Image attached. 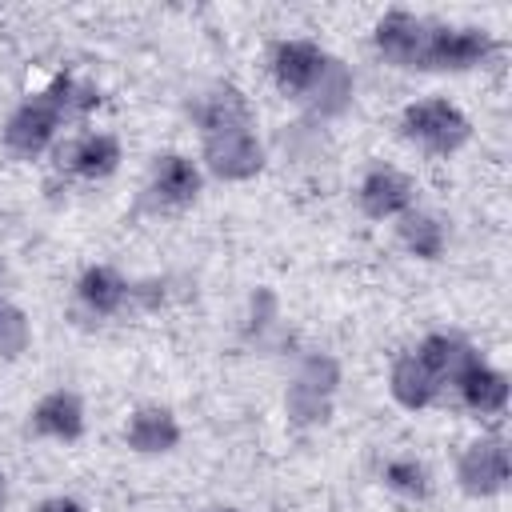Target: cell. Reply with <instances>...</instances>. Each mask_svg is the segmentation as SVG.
<instances>
[{
  "label": "cell",
  "instance_id": "cell-15",
  "mask_svg": "<svg viewBox=\"0 0 512 512\" xmlns=\"http://www.w3.org/2000/svg\"><path fill=\"white\" fill-rule=\"evenodd\" d=\"M448 392L456 396V404H460L464 412H472V416H480V420H496V416L508 412V372L496 368V364H488L484 356H480Z\"/></svg>",
  "mask_w": 512,
  "mask_h": 512
},
{
  "label": "cell",
  "instance_id": "cell-6",
  "mask_svg": "<svg viewBox=\"0 0 512 512\" xmlns=\"http://www.w3.org/2000/svg\"><path fill=\"white\" fill-rule=\"evenodd\" d=\"M124 160V144L112 132H76V136H60L52 148V168L68 180H84V184H100L108 176L120 172Z\"/></svg>",
  "mask_w": 512,
  "mask_h": 512
},
{
  "label": "cell",
  "instance_id": "cell-20",
  "mask_svg": "<svg viewBox=\"0 0 512 512\" xmlns=\"http://www.w3.org/2000/svg\"><path fill=\"white\" fill-rule=\"evenodd\" d=\"M40 92L48 96V104L60 112L64 124H68V120H84V116H92V112L104 104L100 84L88 80V76H76V72H56Z\"/></svg>",
  "mask_w": 512,
  "mask_h": 512
},
{
  "label": "cell",
  "instance_id": "cell-18",
  "mask_svg": "<svg viewBox=\"0 0 512 512\" xmlns=\"http://www.w3.org/2000/svg\"><path fill=\"white\" fill-rule=\"evenodd\" d=\"M396 244L412 260L432 264V260H440L448 252V224H444V216H436V212H428V208L416 204V208H408L396 220Z\"/></svg>",
  "mask_w": 512,
  "mask_h": 512
},
{
  "label": "cell",
  "instance_id": "cell-29",
  "mask_svg": "<svg viewBox=\"0 0 512 512\" xmlns=\"http://www.w3.org/2000/svg\"><path fill=\"white\" fill-rule=\"evenodd\" d=\"M4 280H8V268H4V260H0V296H4Z\"/></svg>",
  "mask_w": 512,
  "mask_h": 512
},
{
  "label": "cell",
  "instance_id": "cell-26",
  "mask_svg": "<svg viewBox=\"0 0 512 512\" xmlns=\"http://www.w3.org/2000/svg\"><path fill=\"white\" fill-rule=\"evenodd\" d=\"M36 512H88V504H84V500H76V496L56 492V496H44V500L36 504Z\"/></svg>",
  "mask_w": 512,
  "mask_h": 512
},
{
  "label": "cell",
  "instance_id": "cell-19",
  "mask_svg": "<svg viewBox=\"0 0 512 512\" xmlns=\"http://www.w3.org/2000/svg\"><path fill=\"white\" fill-rule=\"evenodd\" d=\"M352 96H356V76H352V68H348L344 60L328 56V68L320 72V80L312 84V92L304 96V104H308V112H312L316 120H336V116H344V112L352 108Z\"/></svg>",
  "mask_w": 512,
  "mask_h": 512
},
{
  "label": "cell",
  "instance_id": "cell-7",
  "mask_svg": "<svg viewBox=\"0 0 512 512\" xmlns=\"http://www.w3.org/2000/svg\"><path fill=\"white\" fill-rule=\"evenodd\" d=\"M428 28H432V20H424V16L408 12V8H388L372 24V48H376V56L384 64L404 68V72H420Z\"/></svg>",
  "mask_w": 512,
  "mask_h": 512
},
{
  "label": "cell",
  "instance_id": "cell-5",
  "mask_svg": "<svg viewBox=\"0 0 512 512\" xmlns=\"http://www.w3.org/2000/svg\"><path fill=\"white\" fill-rule=\"evenodd\" d=\"M60 128H64V120H60V112L48 104V96H44V92H32V96H24V100L8 112V120H4V128H0V144H4V152H8L12 160H40L44 152L56 148Z\"/></svg>",
  "mask_w": 512,
  "mask_h": 512
},
{
  "label": "cell",
  "instance_id": "cell-11",
  "mask_svg": "<svg viewBox=\"0 0 512 512\" xmlns=\"http://www.w3.org/2000/svg\"><path fill=\"white\" fill-rule=\"evenodd\" d=\"M188 116L200 128V136L228 132V128H256V108H252L248 92L228 84V80H216V84L200 88L188 100Z\"/></svg>",
  "mask_w": 512,
  "mask_h": 512
},
{
  "label": "cell",
  "instance_id": "cell-8",
  "mask_svg": "<svg viewBox=\"0 0 512 512\" xmlns=\"http://www.w3.org/2000/svg\"><path fill=\"white\" fill-rule=\"evenodd\" d=\"M152 208L160 212H184L200 200L204 192V172L188 152H160L152 156L148 168V184H144Z\"/></svg>",
  "mask_w": 512,
  "mask_h": 512
},
{
  "label": "cell",
  "instance_id": "cell-28",
  "mask_svg": "<svg viewBox=\"0 0 512 512\" xmlns=\"http://www.w3.org/2000/svg\"><path fill=\"white\" fill-rule=\"evenodd\" d=\"M208 512H244V508H232V504H216V508H208Z\"/></svg>",
  "mask_w": 512,
  "mask_h": 512
},
{
  "label": "cell",
  "instance_id": "cell-2",
  "mask_svg": "<svg viewBox=\"0 0 512 512\" xmlns=\"http://www.w3.org/2000/svg\"><path fill=\"white\" fill-rule=\"evenodd\" d=\"M200 172L216 176L224 184H248L264 172L268 148L256 128H228V132H208L200 136Z\"/></svg>",
  "mask_w": 512,
  "mask_h": 512
},
{
  "label": "cell",
  "instance_id": "cell-4",
  "mask_svg": "<svg viewBox=\"0 0 512 512\" xmlns=\"http://www.w3.org/2000/svg\"><path fill=\"white\" fill-rule=\"evenodd\" d=\"M512 460L504 432H480L456 452V488L472 500H492L508 488Z\"/></svg>",
  "mask_w": 512,
  "mask_h": 512
},
{
  "label": "cell",
  "instance_id": "cell-16",
  "mask_svg": "<svg viewBox=\"0 0 512 512\" xmlns=\"http://www.w3.org/2000/svg\"><path fill=\"white\" fill-rule=\"evenodd\" d=\"M412 352H416L420 364L436 376V384H440L444 396H448V388H452V384L480 360V352H476L464 336H456V332H428Z\"/></svg>",
  "mask_w": 512,
  "mask_h": 512
},
{
  "label": "cell",
  "instance_id": "cell-27",
  "mask_svg": "<svg viewBox=\"0 0 512 512\" xmlns=\"http://www.w3.org/2000/svg\"><path fill=\"white\" fill-rule=\"evenodd\" d=\"M4 508H8V476L0 472V512H4Z\"/></svg>",
  "mask_w": 512,
  "mask_h": 512
},
{
  "label": "cell",
  "instance_id": "cell-1",
  "mask_svg": "<svg viewBox=\"0 0 512 512\" xmlns=\"http://www.w3.org/2000/svg\"><path fill=\"white\" fill-rule=\"evenodd\" d=\"M400 136L428 156H456L472 140V120L448 96L412 100L400 112Z\"/></svg>",
  "mask_w": 512,
  "mask_h": 512
},
{
  "label": "cell",
  "instance_id": "cell-23",
  "mask_svg": "<svg viewBox=\"0 0 512 512\" xmlns=\"http://www.w3.org/2000/svg\"><path fill=\"white\" fill-rule=\"evenodd\" d=\"M292 380L304 384V388H316V392H324V396H336L344 372H340V360H336V356H328V352H320V348H308V352L296 356Z\"/></svg>",
  "mask_w": 512,
  "mask_h": 512
},
{
  "label": "cell",
  "instance_id": "cell-14",
  "mask_svg": "<svg viewBox=\"0 0 512 512\" xmlns=\"http://www.w3.org/2000/svg\"><path fill=\"white\" fill-rule=\"evenodd\" d=\"M184 440V428L168 404H136L124 420V444L136 456H168Z\"/></svg>",
  "mask_w": 512,
  "mask_h": 512
},
{
  "label": "cell",
  "instance_id": "cell-10",
  "mask_svg": "<svg viewBox=\"0 0 512 512\" xmlns=\"http://www.w3.org/2000/svg\"><path fill=\"white\" fill-rule=\"evenodd\" d=\"M328 68V52L308 40V36H292V40H280L268 56V76L272 84L292 96V100H304L312 92V84L320 80V72Z\"/></svg>",
  "mask_w": 512,
  "mask_h": 512
},
{
  "label": "cell",
  "instance_id": "cell-25",
  "mask_svg": "<svg viewBox=\"0 0 512 512\" xmlns=\"http://www.w3.org/2000/svg\"><path fill=\"white\" fill-rule=\"evenodd\" d=\"M272 324H276V296L268 288H256L252 300H248V332L264 336Z\"/></svg>",
  "mask_w": 512,
  "mask_h": 512
},
{
  "label": "cell",
  "instance_id": "cell-22",
  "mask_svg": "<svg viewBox=\"0 0 512 512\" xmlns=\"http://www.w3.org/2000/svg\"><path fill=\"white\" fill-rule=\"evenodd\" d=\"M332 412H336V396H324L316 388H304V384L288 380V388H284V416H288L292 428H320V424L332 420Z\"/></svg>",
  "mask_w": 512,
  "mask_h": 512
},
{
  "label": "cell",
  "instance_id": "cell-9",
  "mask_svg": "<svg viewBox=\"0 0 512 512\" xmlns=\"http://www.w3.org/2000/svg\"><path fill=\"white\" fill-rule=\"evenodd\" d=\"M356 208L376 224L400 220L408 208H416V180L396 164H372L356 184Z\"/></svg>",
  "mask_w": 512,
  "mask_h": 512
},
{
  "label": "cell",
  "instance_id": "cell-3",
  "mask_svg": "<svg viewBox=\"0 0 512 512\" xmlns=\"http://www.w3.org/2000/svg\"><path fill=\"white\" fill-rule=\"evenodd\" d=\"M500 52L496 36L476 24H432L420 72H472Z\"/></svg>",
  "mask_w": 512,
  "mask_h": 512
},
{
  "label": "cell",
  "instance_id": "cell-21",
  "mask_svg": "<svg viewBox=\"0 0 512 512\" xmlns=\"http://www.w3.org/2000/svg\"><path fill=\"white\" fill-rule=\"evenodd\" d=\"M380 484L408 504H424L432 496V468L416 456H388L380 464Z\"/></svg>",
  "mask_w": 512,
  "mask_h": 512
},
{
  "label": "cell",
  "instance_id": "cell-24",
  "mask_svg": "<svg viewBox=\"0 0 512 512\" xmlns=\"http://www.w3.org/2000/svg\"><path fill=\"white\" fill-rule=\"evenodd\" d=\"M28 348H32V320H28V312L16 300L0 296V360H20Z\"/></svg>",
  "mask_w": 512,
  "mask_h": 512
},
{
  "label": "cell",
  "instance_id": "cell-12",
  "mask_svg": "<svg viewBox=\"0 0 512 512\" xmlns=\"http://www.w3.org/2000/svg\"><path fill=\"white\" fill-rule=\"evenodd\" d=\"M84 428H88V408H84L80 392H72V388H52L28 408V432L36 440L76 444L84 436Z\"/></svg>",
  "mask_w": 512,
  "mask_h": 512
},
{
  "label": "cell",
  "instance_id": "cell-13",
  "mask_svg": "<svg viewBox=\"0 0 512 512\" xmlns=\"http://www.w3.org/2000/svg\"><path fill=\"white\" fill-rule=\"evenodd\" d=\"M76 308L92 320H112L132 304V280L112 264H88L72 284Z\"/></svg>",
  "mask_w": 512,
  "mask_h": 512
},
{
  "label": "cell",
  "instance_id": "cell-17",
  "mask_svg": "<svg viewBox=\"0 0 512 512\" xmlns=\"http://www.w3.org/2000/svg\"><path fill=\"white\" fill-rule=\"evenodd\" d=\"M388 396H392V404L404 408V412H424V408H432V404L444 400L436 376L420 364V356H416L412 348L400 352V356L388 364Z\"/></svg>",
  "mask_w": 512,
  "mask_h": 512
}]
</instances>
